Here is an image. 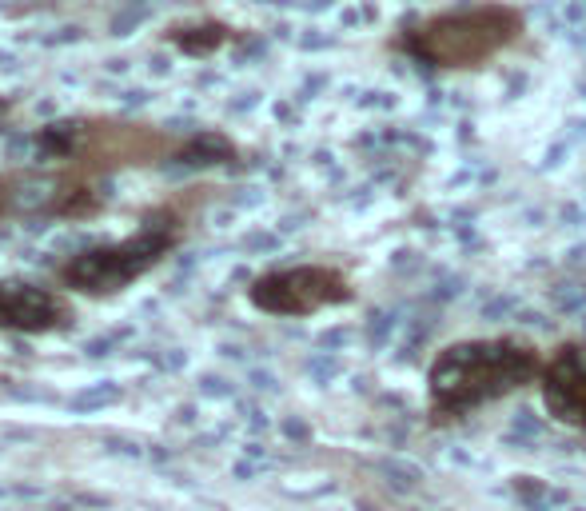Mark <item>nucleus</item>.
Masks as SVG:
<instances>
[{
  "mask_svg": "<svg viewBox=\"0 0 586 511\" xmlns=\"http://www.w3.org/2000/svg\"><path fill=\"white\" fill-rule=\"evenodd\" d=\"M355 292L339 268L299 264L284 272H268L252 284V304L268 316H311L335 304H347Z\"/></svg>",
  "mask_w": 586,
  "mask_h": 511,
  "instance_id": "20e7f679",
  "label": "nucleus"
},
{
  "mask_svg": "<svg viewBox=\"0 0 586 511\" xmlns=\"http://www.w3.org/2000/svg\"><path fill=\"white\" fill-rule=\"evenodd\" d=\"M0 112H4V104H0Z\"/></svg>",
  "mask_w": 586,
  "mask_h": 511,
  "instance_id": "0eeeda50",
  "label": "nucleus"
},
{
  "mask_svg": "<svg viewBox=\"0 0 586 511\" xmlns=\"http://www.w3.org/2000/svg\"><path fill=\"white\" fill-rule=\"evenodd\" d=\"M539 392H543V408L551 412V420L586 432V344L583 340H567L559 344L539 376Z\"/></svg>",
  "mask_w": 586,
  "mask_h": 511,
  "instance_id": "39448f33",
  "label": "nucleus"
},
{
  "mask_svg": "<svg viewBox=\"0 0 586 511\" xmlns=\"http://www.w3.org/2000/svg\"><path fill=\"white\" fill-rule=\"evenodd\" d=\"M523 12L503 0H479L403 24L395 48L435 72H467L491 64L499 52L523 40Z\"/></svg>",
  "mask_w": 586,
  "mask_h": 511,
  "instance_id": "f03ea898",
  "label": "nucleus"
},
{
  "mask_svg": "<svg viewBox=\"0 0 586 511\" xmlns=\"http://www.w3.org/2000/svg\"><path fill=\"white\" fill-rule=\"evenodd\" d=\"M172 244H176V228L172 224L168 228L164 224H148L132 240H124V244H108V248L76 256L72 264H64L60 276H64L68 288H80V292H116V288L132 284L136 276H144Z\"/></svg>",
  "mask_w": 586,
  "mask_h": 511,
  "instance_id": "7ed1b4c3",
  "label": "nucleus"
},
{
  "mask_svg": "<svg viewBox=\"0 0 586 511\" xmlns=\"http://www.w3.org/2000/svg\"><path fill=\"white\" fill-rule=\"evenodd\" d=\"M72 320L68 304L56 292L32 284H0V328L12 332H52Z\"/></svg>",
  "mask_w": 586,
  "mask_h": 511,
  "instance_id": "423d86ee",
  "label": "nucleus"
},
{
  "mask_svg": "<svg viewBox=\"0 0 586 511\" xmlns=\"http://www.w3.org/2000/svg\"><path fill=\"white\" fill-rule=\"evenodd\" d=\"M547 356L515 336L447 344L427 372V404L435 420H463L527 384H539Z\"/></svg>",
  "mask_w": 586,
  "mask_h": 511,
  "instance_id": "f257e3e1",
  "label": "nucleus"
}]
</instances>
